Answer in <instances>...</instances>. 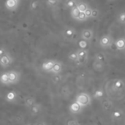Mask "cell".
Listing matches in <instances>:
<instances>
[{"label": "cell", "instance_id": "obj_31", "mask_svg": "<svg viewBox=\"0 0 125 125\" xmlns=\"http://www.w3.org/2000/svg\"><path fill=\"white\" fill-rule=\"evenodd\" d=\"M61 94L64 97H68L70 94V89L67 86H63L61 89Z\"/></svg>", "mask_w": 125, "mask_h": 125}, {"label": "cell", "instance_id": "obj_21", "mask_svg": "<svg viewBox=\"0 0 125 125\" xmlns=\"http://www.w3.org/2000/svg\"><path fill=\"white\" fill-rule=\"evenodd\" d=\"M0 81L4 85H10V78H9V75H8L7 72H4L1 74V78H0Z\"/></svg>", "mask_w": 125, "mask_h": 125}, {"label": "cell", "instance_id": "obj_12", "mask_svg": "<svg viewBox=\"0 0 125 125\" xmlns=\"http://www.w3.org/2000/svg\"><path fill=\"white\" fill-rule=\"evenodd\" d=\"M17 100H18V94L15 91L9 92L5 95V100L7 103H15L17 101Z\"/></svg>", "mask_w": 125, "mask_h": 125}, {"label": "cell", "instance_id": "obj_30", "mask_svg": "<svg viewBox=\"0 0 125 125\" xmlns=\"http://www.w3.org/2000/svg\"><path fill=\"white\" fill-rule=\"evenodd\" d=\"M117 22L121 24H125V11L121 12L117 16Z\"/></svg>", "mask_w": 125, "mask_h": 125}, {"label": "cell", "instance_id": "obj_33", "mask_svg": "<svg viewBox=\"0 0 125 125\" xmlns=\"http://www.w3.org/2000/svg\"><path fill=\"white\" fill-rule=\"evenodd\" d=\"M87 20H88V18H87L85 12H81L79 16L77 18V21H86Z\"/></svg>", "mask_w": 125, "mask_h": 125}, {"label": "cell", "instance_id": "obj_19", "mask_svg": "<svg viewBox=\"0 0 125 125\" xmlns=\"http://www.w3.org/2000/svg\"><path fill=\"white\" fill-rule=\"evenodd\" d=\"M41 108H42V106L40 103H35L34 105H33L31 108H30V112H31V114L32 116H35V115H37L40 111H41Z\"/></svg>", "mask_w": 125, "mask_h": 125}, {"label": "cell", "instance_id": "obj_16", "mask_svg": "<svg viewBox=\"0 0 125 125\" xmlns=\"http://www.w3.org/2000/svg\"><path fill=\"white\" fill-rule=\"evenodd\" d=\"M62 69H63V66H62V64L61 62H59V61H56L54 65H53V67L52 69V70L51 71V73L53 74H58V73H61L62 71Z\"/></svg>", "mask_w": 125, "mask_h": 125}, {"label": "cell", "instance_id": "obj_7", "mask_svg": "<svg viewBox=\"0 0 125 125\" xmlns=\"http://www.w3.org/2000/svg\"><path fill=\"white\" fill-rule=\"evenodd\" d=\"M0 62H1V65L3 67H7L13 62V58L11 56L10 53L7 52L3 56H1Z\"/></svg>", "mask_w": 125, "mask_h": 125}, {"label": "cell", "instance_id": "obj_38", "mask_svg": "<svg viewBox=\"0 0 125 125\" xmlns=\"http://www.w3.org/2000/svg\"><path fill=\"white\" fill-rule=\"evenodd\" d=\"M15 1H17L19 2V3H20V1H21V0H15Z\"/></svg>", "mask_w": 125, "mask_h": 125}, {"label": "cell", "instance_id": "obj_25", "mask_svg": "<svg viewBox=\"0 0 125 125\" xmlns=\"http://www.w3.org/2000/svg\"><path fill=\"white\" fill-rule=\"evenodd\" d=\"M95 60L100 61V62H103L105 63L106 61V56L104 53L103 52H98L95 54Z\"/></svg>", "mask_w": 125, "mask_h": 125}, {"label": "cell", "instance_id": "obj_14", "mask_svg": "<svg viewBox=\"0 0 125 125\" xmlns=\"http://www.w3.org/2000/svg\"><path fill=\"white\" fill-rule=\"evenodd\" d=\"M19 5V2L15 0H7L5 2V7L11 11L15 10Z\"/></svg>", "mask_w": 125, "mask_h": 125}, {"label": "cell", "instance_id": "obj_28", "mask_svg": "<svg viewBox=\"0 0 125 125\" xmlns=\"http://www.w3.org/2000/svg\"><path fill=\"white\" fill-rule=\"evenodd\" d=\"M68 59L72 62H78V56L77 51H73V52L70 53L68 55Z\"/></svg>", "mask_w": 125, "mask_h": 125}, {"label": "cell", "instance_id": "obj_18", "mask_svg": "<svg viewBox=\"0 0 125 125\" xmlns=\"http://www.w3.org/2000/svg\"><path fill=\"white\" fill-rule=\"evenodd\" d=\"M105 91L103 90L102 89H97L96 90L94 93H93V98L95 99V100H101L102 99L104 98V95H105Z\"/></svg>", "mask_w": 125, "mask_h": 125}, {"label": "cell", "instance_id": "obj_11", "mask_svg": "<svg viewBox=\"0 0 125 125\" xmlns=\"http://www.w3.org/2000/svg\"><path fill=\"white\" fill-rule=\"evenodd\" d=\"M124 115H125L124 111L118 108V109H115L114 111L111 112V118L114 121H118V120H121L124 117Z\"/></svg>", "mask_w": 125, "mask_h": 125}, {"label": "cell", "instance_id": "obj_8", "mask_svg": "<svg viewBox=\"0 0 125 125\" xmlns=\"http://www.w3.org/2000/svg\"><path fill=\"white\" fill-rule=\"evenodd\" d=\"M94 37V31L91 29H84L81 31V38L91 42Z\"/></svg>", "mask_w": 125, "mask_h": 125}, {"label": "cell", "instance_id": "obj_23", "mask_svg": "<svg viewBox=\"0 0 125 125\" xmlns=\"http://www.w3.org/2000/svg\"><path fill=\"white\" fill-rule=\"evenodd\" d=\"M89 42H88L87 40L81 38L78 42V45L79 48H82V49H88L89 48Z\"/></svg>", "mask_w": 125, "mask_h": 125}, {"label": "cell", "instance_id": "obj_10", "mask_svg": "<svg viewBox=\"0 0 125 125\" xmlns=\"http://www.w3.org/2000/svg\"><path fill=\"white\" fill-rule=\"evenodd\" d=\"M69 110L70 111L71 114H78L82 112L83 111V106H81L78 103H77L76 101L73 103L70 107H69Z\"/></svg>", "mask_w": 125, "mask_h": 125}, {"label": "cell", "instance_id": "obj_35", "mask_svg": "<svg viewBox=\"0 0 125 125\" xmlns=\"http://www.w3.org/2000/svg\"><path fill=\"white\" fill-rule=\"evenodd\" d=\"M92 10L93 9H92L90 7L85 11V13H86V16H87V18H92Z\"/></svg>", "mask_w": 125, "mask_h": 125}, {"label": "cell", "instance_id": "obj_34", "mask_svg": "<svg viewBox=\"0 0 125 125\" xmlns=\"http://www.w3.org/2000/svg\"><path fill=\"white\" fill-rule=\"evenodd\" d=\"M100 15V11L98 10V9H93L92 10V18H98Z\"/></svg>", "mask_w": 125, "mask_h": 125}, {"label": "cell", "instance_id": "obj_13", "mask_svg": "<svg viewBox=\"0 0 125 125\" xmlns=\"http://www.w3.org/2000/svg\"><path fill=\"white\" fill-rule=\"evenodd\" d=\"M55 62L56 60H48L46 62H44L42 64V69L47 73H51Z\"/></svg>", "mask_w": 125, "mask_h": 125}, {"label": "cell", "instance_id": "obj_6", "mask_svg": "<svg viewBox=\"0 0 125 125\" xmlns=\"http://www.w3.org/2000/svg\"><path fill=\"white\" fill-rule=\"evenodd\" d=\"M10 84H15L18 83L21 79V73L16 70H10L7 71Z\"/></svg>", "mask_w": 125, "mask_h": 125}, {"label": "cell", "instance_id": "obj_27", "mask_svg": "<svg viewBox=\"0 0 125 125\" xmlns=\"http://www.w3.org/2000/svg\"><path fill=\"white\" fill-rule=\"evenodd\" d=\"M78 2L76 1V0H67L64 3V6L68 8V9H72L74 7L77 6Z\"/></svg>", "mask_w": 125, "mask_h": 125}, {"label": "cell", "instance_id": "obj_3", "mask_svg": "<svg viewBox=\"0 0 125 125\" xmlns=\"http://www.w3.org/2000/svg\"><path fill=\"white\" fill-rule=\"evenodd\" d=\"M114 42V37L111 34H104L103 35L99 41L100 45L103 48H108L113 45Z\"/></svg>", "mask_w": 125, "mask_h": 125}, {"label": "cell", "instance_id": "obj_17", "mask_svg": "<svg viewBox=\"0 0 125 125\" xmlns=\"http://www.w3.org/2000/svg\"><path fill=\"white\" fill-rule=\"evenodd\" d=\"M115 46L117 50L119 51H124L125 50V38L120 37L115 42Z\"/></svg>", "mask_w": 125, "mask_h": 125}, {"label": "cell", "instance_id": "obj_5", "mask_svg": "<svg viewBox=\"0 0 125 125\" xmlns=\"http://www.w3.org/2000/svg\"><path fill=\"white\" fill-rule=\"evenodd\" d=\"M75 34H76L75 29L73 27H67L62 31V36L67 40H73Z\"/></svg>", "mask_w": 125, "mask_h": 125}, {"label": "cell", "instance_id": "obj_24", "mask_svg": "<svg viewBox=\"0 0 125 125\" xmlns=\"http://www.w3.org/2000/svg\"><path fill=\"white\" fill-rule=\"evenodd\" d=\"M60 0H46V4L50 8H56L59 4Z\"/></svg>", "mask_w": 125, "mask_h": 125}, {"label": "cell", "instance_id": "obj_36", "mask_svg": "<svg viewBox=\"0 0 125 125\" xmlns=\"http://www.w3.org/2000/svg\"><path fill=\"white\" fill-rule=\"evenodd\" d=\"M8 51H7V48H5V47H1V49H0V56H3L4 54H5L6 53H7Z\"/></svg>", "mask_w": 125, "mask_h": 125}, {"label": "cell", "instance_id": "obj_22", "mask_svg": "<svg viewBox=\"0 0 125 125\" xmlns=\"http://www.w3.org/2000/svg\"><path fill=\"white\" fill-rule=\"evenodd\" d=\"M80 13H81V10L78 9V7L77 6L74 7L73 8H72L70 10V15H71L72 18H74L75 20H77V18L79 16Z\"/></svg>", "mask_w": 125, "mask_h": 125}, {"label": "cell", "instance_id": "obj_20", "mask_svg": "<svg viewBox=\"0 0 125 125\" xmlns=\"http://www.w3.org/2000/svg\"><path fill=\"white\" fill-rule=\"evenodd\" d=\"M36 103V100L33 97H26L24 100V105L26 108H30L33 105Z\"/></svg>", "mask_w": 125, "mask_h": 125}, {"label": "cell", "instance_id": "obj_4", "mask_svg": "<svg viewBox=\"0 0 125 125\" xmlns=\"http://www.w3.org/2000/svg\"><path fill=\"white\" fill-rule=\"evenodd\" d=\"M78 56V63L81 65H83L86 63L89 57V53L87 49H82L79 48L77 51Z\"/></svg>", "mask_w": 125, "mask_h": 125}, {"label": "cell", "instance_id": "obj_1", "mask_svg": "<svg viewBox=\"0 0 125 125\" xmlns=\"http://www.w3.org/2000/svg\"><path fill=\"white\" fill-rule=\"evenodd\" d=\"M105 92L111 100H122L125 97V82L121 78L109 80L105 86Z\"/></svg>", "mask_w": 125, "mask_h": 125}, {"label": "cell", "instance_id": "obj_2", "mask_svg": "<svg viewBox=\"0 0 125 125\" xmlns=\"http://www.w3.org/2000/svg\"><path fill=\"white\" fill-rule=\"evenodd\" d=\"M75 101L78 103L81 106L86 107L92 104V97L89 94L82 92L77 95L75 98Z\"/></svg>", "mask_w": 125, "mask_h": 125}, {"label": "cell", "instance_id": "obj_29", "mask_svg": "<svg viewBox=\"0 0 125 125\" xmlns=\"http://www.w3.org/2000/svg\"><path fill=\"white\" fill-rule=\"evenodd\" d=\"M52 78V81L54 83H60L62 79H63V76L60 74V73H58V74H53V75L51 77Z\"/></svg>", "mask_w": 125, "mask_h": 125}, {"label": "cell", "instance_id": "obj_15", "mask_svg": "<svg viewBox=\"0 0 125 125\" xmlns=\"http://www.w3.org/2000/svg\"><path fill=\"white\" fill-rule=\"evenodd\" d=\"M93 68L97 71V72H103L105 70V63L103 62H100L97 60H95L93 63Z\"/></svg>", "mask_w": 125, "mask_h": 125}, {"label": "cell", "instance_id": "obj_37", "mask_svg": "<svg viewBox=\"0 0 125 125\" xmlns=\"http://www.w3.org/2000/svg\"><path fill=\"white\" fill-rule=\"evenodd\" d=\"M67 125H79V122L77 120H70L67 122Z\"/></svg>", "mask_w": 125, "mask_h": 125}, {"label": "cell", "instance_id": "obj_9", "mask_svg": "<svg viewBox=\"0 0 125 125\" xmlns=\"http://www.w3.org/2000/svg\"><path fill=\"white\" fill-rule=\"evenodd\" d=\"M101 105L105 111H109L114 108V103L113 100H111L110 98H104L101 101Z\"/></svg>", "mask_w": 125, "mask_h": 125}, {"label": "cell", "instance_id": "obj_32", "mask_svg": "<svg viewBox=\"0 0 125 125\" xmlns=\"http://www.w3.org/2000/svg\"><path fill=\"white\" fill-rule=\"evenodd\" d=\"M39 7V1L38 0H32L30 3V10L32 11L36 10Z\"/></svg>", "mask_w": 125, "mask_h": 125}, {"label": "cell", "instance_id": "obj_26", "mask_svg": "<svg viewBox=\"0 0 125 125\" xmlns=\"http://www.w3.org/2000/svg\"><path fill=\"white\" fill-rule=\"evenodd\" d=\"M77 7L81 10V12H85L89 7V6L88 5V4H86L84 1H79V2H78Z\"/></svg>", "mask_w": 125, "mask_h": 125}]
</instances>
